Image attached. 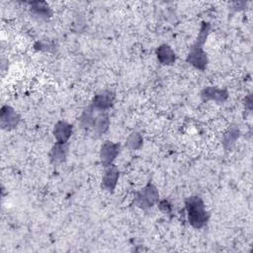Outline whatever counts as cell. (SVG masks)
<instances>
[{
	"mask_svg": "<svg viewBox=\"0 0 253 253\" xmlns=\"http://www.w3.org/2000/svg\"><path fill=\"white\" fill-rule=\"evenodd\" d=\"M186 209L190 224L194 227H202L206 225L209 215L205 210L204 203L200 197H191L186 201Z\"/></svg>",
	"mask_w": 253,
	"mask_h": 253,
	"instance_id": "6da1fadb",
	"label": "cell"
},
{
	"mask_svg": "<svg viewBox=\"0 0 253 253\" xmlns=\"http://www.w3.org/2000/svg\"><path fill=\"white\" fill-rule=\"evenodd\" d=\"M158 201V193L154 186L148 184L145 188H143L141 192L137 194L136 197V204L142 208L147 209L152 207Z\"/></svg>",
	"mask_w": 253,
	"mask_h": 253,
	"instance_id": "7a4b0ae2",
	"label": "cell"
},
{
	"mask_svg": "<svg viewBox=\"0 0 253 253\" xmlns=\"http://www.w3.org/2000/svg\"><path fill=\"white\" fill-rule=\"evenodd\" d=\"M120 149V145L111 141H106L101 149V159L105 166H110L114 158L117 156Z\"/></svg>",
	"mask_w": 253,
	"mask_h": 253,
	"instance_id": "3957f363",
	"label": "cell"
},
{
	"mask_svg": "<svg viewBox=\"0 0 253 253\" xmlns=\"http://www.w3.org/2000/svg\"><path fill=\"white\" fill-rule=\"evenodd\" d=\"M19 121L18 115L15 113V111L5 106L1 110V126L3 129H12L17 126Z\"/></svg>",
	"mask_w": 253,
	"mask_h": 253,
	"instance_id": "277c9868",
	"label": "cell"
},
{
	"mask_svg": "<svg viewBox=\"0 0 253 253\" xmlns=\"http://www.w3.org/2000/svg\"><path fill=\"white\" fill-rule=\"evenodd\" d=\"M119 178V171L116 166L110 165V167L106 170L105 175L103 176V187L108 191H113L117 181Z\"/></svg>",
	"mask_w": 253,
	"mask_h": 253,
	"instance_id": "5b68a950",
	"label": "cell"
},
{
	"mask_svg": "<svg viewBox=\"0 0 253 253\" xmlns=\"http://www.w3.org/2000/svg\"><path fill=\"white\" fill-rule=\"evenodd\" d=\"M188 61L195 67L199 69H204L207 64V56L206 54L203 52L202 48L195 47L192 50V53L189 55Z\"/></svg>",
	"mask_w": 253,
	"mask_h": 253,
	"instance_id": "8992f818",
	"label": "cell"
},
{
	"mask_svg": "<svg viewBox=\"0 0 253 253\" xmlns=\"http://www.w3.org/2000/svg\"><path fill=\"white\" fill-rule=\"evenodd\" d=\"M114 98H115V95L113 92L103 91L100 94L95 96V98L93 100V105L97 109L104 110V109L109 108L113 104Z\"/></svg>",
	"mask_w": 253,
	"mask_h": 253,
	"instance_id": "52a82bcc",
	"label": "cell"
},
{
	"mask_svg": "<svg viewBox=\"0 0 253 253\" xmlns=\"http://www.w3.org/2000/svg\"><path fill=\"white\" fill-rule=\"evenodd\" d=\"M71 126L65 122H58L55 127V137L59 143H65L71 135Z\"/></svg>",
	"mask_w": 253,
	"mask_h": 253,
	"instance_id": "ba28073f",
	"label": "cell"
},
{
	"mask_svg": "<svg viewBox=\"0 0 253 253\" xmlns=\"http://www.w3.org/2000/svg\"><path fill=\"white\" fill-rule=\"evenodd\" d=\"M157 57L162 64H172L175 61V55L173 51L166 45L160 46L158 48Z\"/></svg>",
	"mask_w": 253,
	"mask_h": 253,
	"instance_id": "9c48e42d",
	"label": "cell"
},
{
	"mask_svg": "<svg viewBox=\"0 0 253 253\" xmlns=\"http://www.w3.org/2000/svg\"><path fill=\"white\" fill-rule=\"evenodd\" d=\"M65 157V146L64 143L57 142L52 151V161L56 164L60 163Z\"/></svg>",
	"mask_w": 253,
	"mask_h": 253,
	"instance_id": "30bf717a",
	"label": "cell"
},
{
	"mask_svg": "<svg viewBox=\"0 0 253 253\" xmlns=\"http://www.w3.org/2000/svg\"><path fill=\"white\" fill-rule=\"evenodd\" d=\"M204 94H206V97H207V98L215 99V100H219V101L225 100V99L226 98V96H227V93H226L225 91L219 90V89L213 88V87L207 88V89L204 91Z\"/></svg>",
	"mask_w": 253,
	"mask_h": 253,
	"instance_id": "8fae6325",
	"label": "cell"
},
{
	"mask_svg": "<svg viewBox=\"0 0 253 253\" xmlns=\"http://www.w3.org/2000/svg\"><path fill=\"white\" fill-rule=\"evenodd\" d=\"M141 143H142V139H141V137L139 134H137V133L132 134V135L129 137L128 141H127V144H128L131 148H133V149L140 148L141 145Z\"/></svg>",
	"mask_w": 253,
	"mask_h": 253,
	"instance_id": "7c38bea8",
	"label": "cell"
},
{
	"mask_svg": "<svg viewBox=\"0 0 253 253\" xmlns=\"http://www.w3.org/2000/svg\"><path fill=\"white\" fill-rule=\"evenodd\" d=\"M33 9L37 12V14H40V15H49V7L44 3V2H37L35 3Z\"/></svg>",
	"mask_w": 253,
	"mask_h": 253,
	"instance_id": "4fadbf2b",
	"label": "cell"
}]
</instances>
